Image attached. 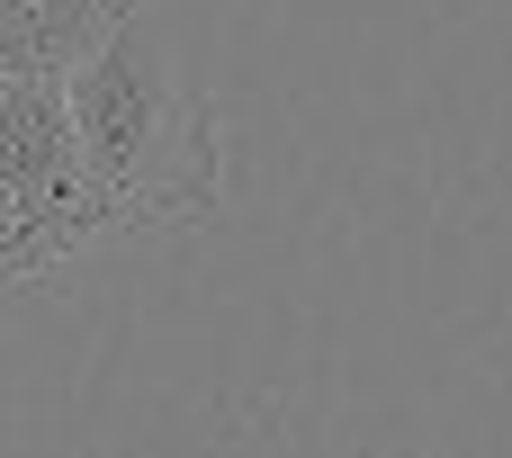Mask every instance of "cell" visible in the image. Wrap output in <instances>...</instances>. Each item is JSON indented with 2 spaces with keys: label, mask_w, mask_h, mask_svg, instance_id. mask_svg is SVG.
<instances>
[{
  "label": "cell",
  "mask_w": 512,
  "mask_h": 458,
  "mask_svg": "<svg viewBox=\"0 0 512 458\" xmlns=\"http://www.w3.org/2000/svg\"><path fill=\"white\" fill-rule=\"evenodd\" d=\"M27 279H54V252L36 243V225H27L18 198L0 189V288H27Z\"/></svg>",
  "instance_id": "4"
},
{
  "label": "cell",
  "mask_w": 512,
  "mask_h": 458,
  "mask_svg": "<svg viewBox=\"0 0 512 458\" xmlns=\"http://www.w3.org/2000/svg\"><path fill=\"white\" fill-rule=\"evenodd\" d=\"M63 99H72V126H81V153H90V180L117 234H189L216 216L225 198L216 117L144 9L63 81Z\"/></svg>",
  "instance_id": "1"
},
{
  "label": "cell",
  "mask_w": 512,
  "mask_h": 458,
  "mask_svg": "<svg viewBox=\"0 0 512 458\" xmlns=\"http://www.w3.org/2000/svg\"><path fill=\"white\" fill-rule=\"evenodd\" d=\"M0 189L36 225V243L54 252V270L117 234V216H108V198L90 180V153H81L63 81H9L0 72Z\"/></svg>",
  "instance_id": "2"
},
{
  "label": "cell",
  "mask_w": 512,
  "mask_h": 458,
  "mask_svg": "<svg viewBox=\"0 0 512 458\" xmlns=\"http://www.w3.org/2000/svg\"><path fill=\"white\" fill-rule=\"evenodd\" d=\"M144 0H0V72L9 81H72Z\"/></svg>",
  "instance_id": "3"
}]
</instances>
